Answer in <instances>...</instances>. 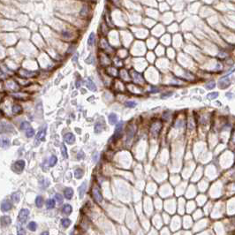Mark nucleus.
<instances>
[{
    "mask_svg": "<svg viewBox=\"0 0 235 235\" xmlns=\"http://www.w3.org/2000/svg\"><path fill=\"white\" fill-rule=\"evenodd\" d=\"M108 119L111 125H115L116 123L118 122V116L116 115L115 113H111V114L109 115Z\"/></svg>",
    "mask_w": 235,
    "mask_h": 235,
    "instance_id": "nucleus-16",
    "label": "nucleus"
},
{
    "mask_svg": "<svg viewBox=\"0 0 235 235\" xmlns=\"http://www.w3.org/2000/svg\"><path fill=\"white\" fill-rule=\"evenodd\" d=\"M1 146H2L3 149H6L10 146V141L9 139L7 138H2V141H1Z\"/></svg>",
    "mask_w": 235,
    "mask_h": 235,
    "instance_id": "nucleus-23",
    "label": "nucleus"
},
{
    "mask_svg": "<svg viewBox=\"0 0 235 235\" xmlns=\"http://www.w3.org/2000/svg\"><path fill=\"white\" fill-rule=\"evenodd\" d=\"M36 223L35 222H30L29 224H28V228L29 229L30 231H32V232H35V230H36Z\"/></svg>",
    "mask_w": 235,
    "mask_h": 235,
    "instance_id": "nucleus-30",
    "label": "nucleus"
},
{
    "mask_svg": "<svg viewBox=\"0 0 235 235\" xmlns=\"http://www.w3.org/2000/svg\"><path fill=\"white\" fill-rule=\"evenodd\" d=\"M65 141L68 144H74L75 141V136L72 133H68L65 135Z\"/></svg>",
    "mask_w": 235,
    "mask_h": 235,
    "instance_id": "nucleus-13",
    "label": "nucleus"
},
{
    "mask_svg": "<svg viewBox=\"0 0 235 235\" xmlns=\"http://www.w3.org/2000/svg\"><path fill=\"white\" fill-rule=\"evenodd\" d=\"M12 199L14 203H19V202H20V199H21V194H20V193H19V192L13 193V194H12Z\"/></svg>",
    "mask_w": 235,
    "mask_h": 235,
    "instance_id": "nucleus-24",
    "label": "nucleus"
},
{
    "mask_svg": "<svg viewBox=\"0 0 235 235\" xmlns=\"http://www.w3.org/2000/svg\"><path fill=\"white\" fill-rule=\"evenodd\" d=\"M75 83H76V84H75V87H76L77 88H80V87L81 86V81H80V80L76 81V82H75Z\"/></svg>",
    "mask_w": 235,
    "mask_h": 235,
    "instance_id": "nucleus-44",
    "label": "nucleus"
},
{
    "mask_svg": "<svg viewBox=\"0 0 235 235\" xmlns=\"http://www.w3.org/2000/svg\"><path fill=\"white\" fill-rule=\"evenodd\" d=\"M28 215H29V210L28 209H22L21 210L20 213H19V220L21 223H25L26 220L28 219Z\"/></svg>",
    "mask_w": 235,
    "mask_h": 235,
    "instance_id": "nucleus-5",
    "label": "nucleus"
},
{
    "mask_svg": "<svg viewBox=\"0 0 235 235\" xmlns=\"http://www.w3.org/2000/svg\"><path fill=\"white\" fill-rule=\"evenodd\" d=\"M85 62L87 63V64H94V63H95V57L90 54V55L88 56V58L85 60Z\"/></svg>",
    "mask_w": 235,
    "mask_h": 235,
    "instance_id": "nucleus-34",
    "label": "nucleus"
},
{
    "mask_svg": "<svg viewBox=\"0 0 235 235\" xmlns=\"http://www.w3.org/2000/svg\"><path fill=\"white\" fill-rule=\"evenodd\" d=\"M123 127H124V123H123L122 121H120V122L117 125L115 132H114V134H113V139H114V140H118V139H119L120 137L122 136Z\"/></svg>",
    "mask_w": 235,
    "mask_h": 235,
    "instance_id": "nucleus-1",
    "label": "nucleus"
},
{
    "mask_svg": "<svg viewBox=\"0 0 235 235\" xmlns=\"http://www.w3.org/2000/svg\"><path fill=\"white\" fill-rule=\"evenodd\" d=\"M132 78H133L134 82L136 83V84H140V85H141V84L144 83V79L142 78V76L139 74L138 72L136 71L132 72Z\"/></svg>",
    "mask_w": 235,
    "mask_h": 235,
    "instance_id": "nucleus-4",
    "label": "nucleus"
},
{
    "mask_svg": "<svg viewBox=\"0 0 235 235\" xmlns=\"http://www.w3.org/2000/svg\"><path fill=\"white\" fill-rule=\"evenodd\" d=\"M217 96H218V93L217 92H212V93H210V94L207 96V98L210 100H213V99H216V98H217Z\"/></svg>",
    "mask_w": 235,
    "mask_h": 235,
    "instance_id": "nucleus-31",
    "label": "nucleus"
},
{
    "mask_svg": "<svg viewBox=\"0 0 235 235\" xmlns=\"http://www.w3.org/2000/svg\"><path fill=\"white\" fill-rule=\"evenodd\" d=\"M45 134H46V126H44L43 128H42V129L38 132V134H36V141L37 142L43 140L44 137H45Z\"/></svg>",
    "mask_w": 235,
    "mask_h": 235,
    "instance_id": "nucleus-12",
    "label": "nucleus"
},
{
    "mask_svg": "<svg viewBox=\"0 0 235 235\" xmlns=\"http://www.w3.org/2000/svg\"><path fill=\"white\" fill-rule=\"evenodd\" d=\"M43 197L42 196H37L36 199H35V204L38 208H41L43 206Z\"/></svg>",
    "mask_w": 235,
    "mask_h": 235,
    "instance_id": "nucleus-28",
    "label": "nucleus"
},
{
    "mask_svg": "<svg viewBox=\"0 0 235 235\" xmlns=\"http://www.w3.org/2000/svg\"><path fill=\"white\" fill-rule=\"evenodd\" d=\"M62 156H63V157L67 158V151H66V148H65V145L62 146Z\"/></svg>",
    "mask_w": 235,
    "mask_h": 235,
    "instance_id": "nucleus-39",
    "label": "nucleus"
},
{
    "mask_svg": "<svg viewBox=\"0 0 235 235\" xmlns=\"http://www.w3.org/2000/svg\"><path fill=\"white\" fill-rule=\"evenodd\" d=\"M24 167H25V162L23 160H18L14 163V164L12 165V170L15 172H21L23 171Z\"/></svg>",
    "mask_w": 235,
    "mask_h": 235,
    "instance_id": "nucleus-2",
    "label": "nucleus"
},
{
    "mask_svg": "<svg viewBox=\"0 0 235 235\" xmlns=\"http://www.w3.org/2000/svg\"><path fill=\"white\" fill-rule=\"evenodd\" d=\"M64 194H65V198L70 200V199L73 197V195H74V190H73V188H71V187H67V188L65 189V191H64Z\"/></svg>",
    "mask_w": 235,
    "mask_h": 235,
    "instance_id": "nucleus-15",
    "label": "nucleus"
},
{
    "mask_svg": "<svg viewBox=\"0 0 235 235\" xmlns=\"http://www.w3.org/2000/svg\"><path fill=\"white\" fill-rule=\"evenodd\" d=\"M78 58H79V54L77 53V54H75V55L72 58V61H73L74 63H76L77 61H78Z\"/></svg>",
    "mask_w": 235,
    "mask_h": 235,
    "instance_id": "nucleus-42",
    "label": "nucleus"
},
{
    "mask_svg": "<svg viewBox=\"0 0 235 235\" xmlns=\"http://www.w3.org/2000/svg\"><path fill=\"white\" fill-rule=\"evenodd\" d=\"M61 221H62V225L64 226V227H65V228L68 227V226L70 225V224H71V220L68 218H64L62 219Z\"/></svg>",
    "mask_w": 235,
    "mask_h": 235,
    "instance_id": "nucleus-33",
    "label": "nucleus"
},
{
    "mask_svg": "<svg viewBox=\"0 0 235 235\" xmlns=\"http://www.w3.org/2000/svg\"><path fill=\"white\" fill-rule=\"evenodd\" d=\"M230 85V80L227 76H224L219 80V88H225L226 87H228Z\"/></svg>",
    "mask_w": 235,
    "mask_h": 235,
    "instance_id": "nucleus-10",
    "label": "nucleus"
},
{
    "mask_svg": "<svg viewBox=\"0 0 235 235\" xmlns=\"http://www.w3.org/2000/svg\"><path fill=\"white\" fill-rule=\"evenodd\" d=\"M215 87H216V83H215V81H213L208 82L205 85V88H207V89H213Z\"/></svg>",
    "mask_w": 235,
    "mask_h": 235,
    "instance_id": "nucleus-32",
    "label": "nucleus"
},
{
    "mask_svg": "<svg viewBox=\"0 0 235 235\" xmlns=\"http://www.w3.org/2000/svg\"><path fill=\"white\" fill-rule=\"evenodd\" d=\"M54 205H55V201L53 200V199H50V200L47 201V203H46L47 209L51 210V209L54 208Z\"/></svg>",
    "mask_w": 235,
    "mask_h": 235,
    "instance_id": "nucleus-27",
    "label": "nucleus"
},
{
    "mask_svg": "<svg viewBox=\"0 0 235 235\" xmlns=\"http://www.w3.org/2000/svg\"><path fill=\"white\" fill-rule=\"evenodd\" d=\"M162 128V124L159 121H157V122L153 123V125L151 126V128H150V132L154 137L157 135L159 134V132Z\"/></svg>",
    "mask_w": 235,
    "mask_h": 235,
    "instance_id": "nucleus-3",
    "label": "nucleus"
},
{
    "mask_svg": "<svg viewBox=\"0 0 235 235\" xmlns=\"http://www.w3.org/2000/svg\"><path fill=\"white\" fill-rule=\"evenodd\" d=\"M11 209H12V203H11V202L8 200L4 201L2 203V204H1V210H2V211L4 212L9 211Z\"/></svg>",
    "mask_w": 235,
    "mask_h": 235,
    "instance_id": "nucleus-11",
    "label": "nucleus"
},
{
    "mask_svg": "<svg viewBox=\"0 0 235 235\" xmlns=\"http://www.w3.org/2000/svg\"><path fill=\"white\" fill-rule=\"evenodd\" d=\"M92 194L94 199L96 200V202L97 203H101L103 201V196H102L101 192H100V189L98 188L97 187H95L92 190Z\"/></svg>",
    "mask_w": 235,
    "mask_h": 235,
    "instance_id": "nucleus-7",
    "label": "nucleus"
},
{
    "mask_svg": "<svg viewBox=\"0 0 235 235\" xmlns=\"http://www.w3.org/2000/svg\"><path fill=\"white\" fill-rule=\"evenodd\" d=\"M20 74L21 76L25 77V78H29V77H33L36 75V73L33 71H30V70H27V69H21L20 70Z\"/></svg>",
    "mask_w": 235,
    "mask_h": 235,
    "instance_id": "nucleus-9",
    "label": "nucleus"
},
{
    "mask_svg": "<svg viewBox=\"0 0 235 235\" xmlns=\"http://www.w3.org/2000/svg\"><path fill=\"white\" fill-rule=\"evenodd\" d=\"M87 87H88V88L89 90H91V91H93V92H96V84H95L94 81L91 80V79H88V81H87Z\"/></svg>",
    "mask_w": 235,
    "mask_h": 235,
    "instance_id": "nucleus-14",
    "label": "nucleus"
},
{
    "mask_svg": "<svg viewBox=\"0 0 235 235\" xmlns=\"http://www.w3.org/2000/svg\"><path fill=\"white\" fill-rule=\"evenodd\" d=\"M10 224H11V218H10V217H8V216H3L2 217H1V224L4 226H6V225H9Z\"/></svg>",
    "mask_w": 235,
    "mask_h": 235,
    "instance_id": "nucleus-17",
    "label": "nucleus"
},
{
    "mask_svg": "<svg viewBox=\"0 0 235 235\" xmlns=\"http://www.w3.org/2000/svg\"><path fill=\"white\" fill-rule=\"evenodd\" d=\"M84 156H85V155H84V153L80 152L78 155H77V157H78V159H81V158H82V157H84Z\"/></svg>",
    "mask_w": 235,
    "mask_h": 235,
    "instance_id": "nucleus-45",
    "label": "nucleus"
},
{
    "mask_svg": "<svg viewBox=\"0 0 235 235\" xmlns=\"http://www.w3.org/2000/svg\"><path fill=\"white\" fill-rule=\"evenodd\" d=\"M172 96V92H166V93H164V94L161 95V98H167V97H170Z\"/></svg>",
    "mask_w": 235,
    "mask_h": 235,
    "instance_id": "nucleus-40",
    "label": "nucleus"
},
{
    "mask_svg": "<svg viewBox=\"0 0 235 235\" xmlns=\"http://www.w3.org/2000/svg\"><path fill=\"white\" fill-rule=\"evenodd\" d=\"M34 134H35V130L33 129V128H29V129L27 130V132H26V135H27V137H28V138L34 136Z\"/></svg>",
    "mask_w": 235,
    "mask_h": 235,
    "instance_id": "nucleus-35",
    "label": "nucleus"
},
{
    "mask_svg": "<svg viewBox=\"0 0 235 235\" xmlns=\"http://www.w3.org/2000/svg\"><path fill=\"white\" fill-rule=\"evenodd\" d=\"M95 41H96V35L94 33H91L88 38V46L92 47L95 43Z\"/></svg>",
    "mask_w": 235,
    "mask_h": 235,
    "instance_id": "nucleus-19",
    "label": "nucleus"
},
{
    "mask_svg": "<svg viewBox=\"0 0 235 235\" xmlns=\"http://www.w3.org/2000/svg\"><path fill=\"white\" fill-rule=\"evenodd\" d=\"M136 105H137L136 102H134V101H127L125 103V106L127 107V108H134Z\"/></svg>",
    "mask_w": 235,
    "mask_h": 235,
    "instance_id": "nucleus-29",
    "label": "nucleus"
},
{
    "mask_svg": "<svg viewBox=\"0 0 235 235\" xmlns=\"http://www.w3.org/2000/svg\"><path fill=\"white\" fill-rule=\"evenodd\" d=\"M41 235H49V233L48 232H44V233H43Z\"/></svg>",
    "mask_w": 235,
    "mask_h": 235,
    "instance_id": "nucleus-48",
    "label": "nucleus"
},
{
    "mask_svg": "<svg viewBox=\"0 0 235 235\" xmlns=\"http://www.w3.org/2000/svg\"><path fill=\"white\" fill-rule=\"evenodd\" d=\"M226 96H228L229 98L231 99V98H232V97L233 96V95L232 94V93H226Z\"/></svg>",
    "mask_w": 235,
    "mask_h": 235,
    "instance_id": "nucleus-47",
    "label": "nucleus"
},
{
    "mask_svg": "<svg viewBox=\"0 0 235 235\" xmlns=\"http://www.w3.org/2000/svg\"><path fill=\"white\" fill-rule=\"evenodd\" d=\"M86 184H87V183L84 182L81 187H80V188H79V192H80V198H82L83 195H84V192H85V190H86Z\"/></svg>",
    "mask_w": 235,
    "mask_h": 235,
    "instance_id": "nucleus-26",
    "label": "nucleus"
},
{
    "mask_svg": "<svg viewBox=\"0 0 235 235\" xmlns=\"http://www.w3.org/2000/svg\"><path fill=\"white\" fill-rule=\"evenodd\" d=\"M71 35V33L69 31H63L62 32V37L64 39H70Z\"/></svg>",
    "mask_w": 235,
    "mask_h": 235,
    "instance_id": "nucleus-36",
    "label": "nucleus"
},
{
    "mask_svg": "<svg viewBox=\"0 0 235 235\" xmlns=\"http://www.w3.org/2000/svg\"><path fill=\"white\" fill-rule=\"evenodd\" d=\"M17 235H25V231H24V229L22 228V227L19 228V230H18V234H17Z\"/></svg>",
    "mask_w": 235,
    "mask_h": 235,
    "instance_id": "nucleus-43",
    "label": "nucleus"
},
{
    "mask_svg": "<svg viewBox=\"0 0 235 235\" xmlns=\"http://www.w3.org/2000/svg\"><path fill=\"white\" fill-rule=\"evenodd\" d=\"M82 176H83L82 169L78 168L74 171V177L76 178V179H81V178H82Z\"/></svg>",
    "mask_w": 235,
    "mask_h": 235,
    "instance_id": "nucleus-22",
    "label": "nucleus"
},
{
    "mask_svg": "<svg viewBox=\"0 0 235 235\" xmlns=\"http://www.w3.org/2000/svg\"><path fill=\"white\" fill-rule=\"evenodd\" d=\"M72 210H73V208H72V206L70 205V204H65V205L63 206L62 211H63V213H64V214L70 215V213L72 212Z\"/></svg>",
    "mask_w": 235,
    "mask_h": 235,
    "instance_id": "nucleus-20",
    "label": "nucleus"
},
{
    "mask_svg": "<svg viewBox=\"0 0 235 235\" xmlns=\"http://www.w3.org/2000/svg\"><path fill=\"white\" fill-rule=\"evenodd\" d=\"M55 198H56V200L58 201V203H61L63 202V197L61 195H60L59 194H57L55 195Z\"/></svg>",
    "mask_w": 235,
    "mask_h": 235,
    "instance_id": "nucleus-41",
    "label": "nucleus"
},
{
    "mask_svg": "<svg viewBox=\"0 0 235 235\" xmlns=\"http://www.w3.org/2000/svg\"><path fill=\"white\" fill-rule=\"evenodd\" d=\"M12 111L14 114H18V113H21L22 111V107L21 105H19V104H14L12 106Z\"/></svg>",
    "mask_w": 235,
    "mask_h": 235,
    "instance_id": "nucleus-21",
    "label": "nucleus"
},
{
    "mask_svg": "<svg viewBox=\"0 0 235 235\" xmlns=\"http://www.w3.org/2000/svg\"><path fill=\"white\" fill-rule=\"evenodd\" d=\"M1 133H14V127L11 124L1 123Z\"/></svg>",
    "mask_w": 235,
    "mask_h": 235,
    "instance_id": "nucleus-6",
    "label": "nucleus"
},
{
    "mask_svg": "<svg viewBox=\"0 0 235 235\" xmlns=\"http://www.w3.org/2000/svg\"><path fill=\"white\" fill-rule=\"evenodd\" d=\"M104 129V123H101V122H98L96 124V127H95V132L96 133V134H99V133H101L103 130Z\"/></svg>",
    "mask_w": 235,
    "mask_h": 235,
    "instance_id": "nucleus-18",
    "label": "nucleus"
},
{
    "mask_svg": "<svg viewBox=\"0 0 235 235\" xmlns=\"http://www.w3.org/2000/svg\"><path fill=\"white\" fill-rule=\"evenodd\" d=\"M20 128H21V130H28L29 128H31V127H30V124L28 121H23V122L21 124Z\"/></svg>",
    "mask_w": 235,
    "mask_h": 235,
    "instance_id": "nucleus-25",
    "label": "nucleus"
},
{
    "mask_svg": "<svg viewBox=\"0 0 235 235\" xmlns=\"http://www.w3.org/2000/svg\"><path fill=\"white\" fill-rule=\"evenodd\" d=\"M158 88H152V89H151V93H157L158 92Z\"/></svg>",
    "mask_w": 235,
    "mask_h": 235,
    "instance_id": "nucleus-46",
    "label": "nucleus"
},
{
    "mask_svg": "<svg viewBox=\"0 0 235 235\" xmlns=\"http://www.w3.org/2000/svg\"><path fill=\"white\" fill-rule=\"evenodd\" d=\"M97 155H98V154H97V153H96V155H95V158H94V160H95V161H96V159H97V157H96V156H97Z\"/></svg>",
    "mask_w": 235,
    "mask_h": 235,
    "instance_id": "nucleus-49",
    "label": "nucleus"
},
{
    "mask_svg": "<svg viewBox=\"0 0 235 235\" xmlns=\"http://www.w3.org/2000/svg\"><path fill=\"white\" fill-rule=\"evenodd\" d=\"M135 133H136V127L134 126V125H131V126L128 127V129H127V139L126 141H131L132 139L134 138V135L135 134Z\"/></svg>",
    "mask_w": 235,
    "mask_h": 235,
    "instance_id": "nucleus-8",
    "label": "nucleus"
},
{
    "mask_svg": "<svg viewBox=\"0 0 235 235\" xmlns=\"http://www.w3.org/2000/svg\"><path fill=\"white\" fill-rule=\"evenodd\" d=\"M57 161H58V158H57V157H55V156H52V157H51V159H50V164H51V166L55 165L56 163H57Z\"/></svg>",
    "mask_w": 235,
    "mask_h": 235,
    "instance_id": "nucleus-37",
    "label": "nucleus"
},
{
    "mask_svg": "<svg viewBox=\"0 0 235 235\" xmlns=\"http://www.w3.org/2000/svg\"><path fill=\"white\" fill-rule=\"evenodd\" d=\"M75 48H76V45L75 44H72V45H70L69 48H68V50H67V54H71V53H73L74 51H75Z\"/></svg>",
    "mask_w": 235,
    "mask_h": 235,
    "instance_id": "nucleus-38",
    "label": "nucleus"
}]
</instances>
